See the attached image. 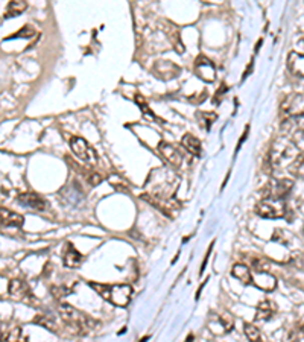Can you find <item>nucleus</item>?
Instances as JSON below:
<instances>
[{"label":"nucleus","instance_id":"nucleus-1","mask_svg":"<svg viewBox=\"0 0 304 342\" xmlns=\"http://www.w3.org/2000/svg\"><path fill=\"white\" fill-rule=\"evenodd\" d=\"M90 286L97 292L99 297L110 301L117 307H126L132 298V288L129 284H99L90 283Z\"/></svg>","mask_w":304,"mask_h":342},{"label":"nucleus","instance_id":"nucleus-2","mask_svg":"<svg viewBox=\"0 0 304 342\" xmlns=\"http://www.w3.org/2000/svg\"><path fill=\"white\" fill-rule=\"evenodd\" d=\"M299 155L298 148L292 143V140L286 137L277 139L269 151V163L274 167H283V166H292L296 157Z\"/></svg>","mask_w":304,"mask_h":342},{"label":"nucleus","instance_id":"nucleus-3","mask_svg":"<svg viewBox=\"0 0 304 342\" xmlns=\"http://www.w3.org/2000/svg\"><path fill=\"white\" fill-rule=\"evenodd\" d=\"M58 313L63 318V321L67 324L72 333L75 334H85L93 328L94 321L90 319L87 315L81 313L75 307H72L67 303H60L58 304Z\"/></svg>","mask_w":304,"mask_h":342},{"label":"nucleus","instance_id":"nucleus-4","mask_svg":"<svg viewBox=\"0 0 304 342\" xmlns=\"http://www.w3.org/2000/svg\"><path fill=\"white\" fill-rule=\"evenodd\" d=\"M256 211L260 217L265 219H277L286 216V207L281 202V199H274V198H263L256 207Z\"/></svg>","mask_w":304,"mask_h":342},{"label":"nucleus","instance_id":"nucleus-5","mask_svg":"<svg viewBox=\"0 0 304 342\" xmlns=\"http://www.w3.org/2000/svg\"><path fill=\"white\" fill-rule=\"evenodd\" d=\"M143 199H146L149 204H152L154 207H157L159 210H162L165 214L172 216L175 211H178L181 208L180 201H177L175 198H169L166 195H156V193H146L141 196Z\"/></svg>","mask_w":304,"mask_h":342},{"label":"nucleus","instance_id":"nucleus-6","mask_svg":"<svg viewBox=\"0 0 304 342\" xmlns=\"http://www.w3.org/2000/svg\"><path fill=\"white\" fill-rule=\"evenodd\" d=\"M195 75L207 84H212L216 79V67L212 60H209L207 56L199 55L195 61Z\"/></svg>","mask_w":304,"mask_h":342},{"label":"nucleus","instance_id":"nucleus-7","mask_svg":"<svg viewBox=\"0 0 304 342\" xmlns=\"http://www.w3.org/2000/svg\"><path fill=\"white\" fill-rule=\"evenodd\" d=\"M70 148H72L73 154L79 160H82L85 163H96L97 161L96 151L87 143L85 139H82V137H72L70 139Z\"/></svg>","mask_w":304,"mask_h":342},{"label":"nucleus","instance_id":"nucleus-8","mask_svg":"<svg viewBox=\"0 0 304 342\" xmlns=\"http://www.w3.org/2000/svg\"><path fill=\"white\" fill-rule=\"evenodd\" d=\"M152 73L162 81H171L180 76L181 69L171 60H159L152 66Z\"/></svg>","mask_w":304,"mask_h":342},{"label":"nucleus","instance_id":"nucleus-9","mask_svg":"<svg viewBox=\"0 0 304 342\" xmlns=\"http://www.w3.org/2000/svg\"><path fill=\"white\" fill-rule=\"evenodd\" d=\"M251 283L265 292H271L277 286V280L274 275L269 274V271H254L251 272Z\"/></svg>","mask_w":304,"mask_h":342},{"label":"nucleus","instance_id":"nucleus-10","mask_svg":"<svg viewBox=\"0 0 304 342\" xmlns=\"http://www.w3.org/2000/svg\"><path fill=\"white\" fill-rule=\"evenodd\" d=\"M283 111L286 112L287 118H295L299 112L304 111V97L301 94H292L286 97L283 103Z\"/></svg>","mask_w":304,"mask_h":342},{"label":"nucleus","instance_id":"nucleus-11","mask_svg":"<svg viewBox=\"0 0 304 342\" xmlns=\"http://www.w3.org/2000/svg\"><path fill=\"white\" fill-rule=\"evenodd\" d=\"M25 219L22 214L5 208V207H0V226H8V228H20L23 225Z\"/></svg>","mask_w":304,"mask_h":342},{"label":"nucleus","instance_id":"nucleus-12","mask_svg":"<svg viewBox=\"0 0 304 342\" xmlns=\"http://www.w3.org/2000/svg\"><path fill=\"white\" fill-rule=\"evenodd\" d=\"M159 149H160L163 158H165L172 167H180V166L183 164V155H181V152H180L175 146L162 142L160 146H159Z\"/></svg>","mask_w":304,"mask_h":342},{"label":"nucleus","instance_id":"nucleus-13","mask_svg":"<svg viewBox=\"0 0 304 342\" xmlns=\"http://www.w3.org/2000/svg\"><path fill=\"white\" fill-rule=\"evenodd\" d=\"M287 69L292 75L304 78V53L290 52L287 56Z\"/></svg>","mask_w":304,"mask_h":342},{"label":"nucleus","instance_id":"nucleus-14","mask_svg":"<svg viewBox=\"0 0 304 342\" xmlns=\"http://www.w3.org/2000/svg\"><path fill=\"white\" fill-rule=\"evenodd\" d=\"M17 201L20 204H23L25 207H29V208H34L37 211H43L46 210L47 207V202L37 193H23L17 198Z\"/></svg>","mask_w":304,"mask_h":342},{"label":"nucleus","instance_id":"nucleus-15","mask_svg":"<svg viewBox=\"0 0 304 342\" xmlns=\"http://www.w3.org/2000/svg\"><path fill=\"white\" fill-rule=\"evenodd\" d=\"M63 260H64V265L70 269H75L81 265L82 262V254L73 247V244L67 242L66 248H64V254H63Z\"/></svg>","mask_w":304,"mask_h":342},{"label":"nucleus","instance_id":"nucleus-16","mask_svg":"<svg viewBox=\"0 0 304 342\" xmlns=\"http://www.w3.org/2000/svg\"><path fill=\"white\" fill-rule=\"evenodd\" d=\"M29 294V288H28V284L20 280V278H14L11 280L10 283V295L16 300H22L25 298L26 295Z\"/></svg>","mask_w":304,"mask_h":342},{"label":"nucleus","instance_id":"nucleus-17","mask_svg":"<svg viewBox=\"0 0 304 342\" xmlns=\"http://www.w3.org/2000/svg\"><path fill=\"white\" fill-rule=\"evenodd\" d=\"M181 145L186 148V151L189 154H192L193 157H199L201 155V151H202V145L199 142L198 137H195L193 134H186L183 139H181Z\"/></svg>","mask_w":304,"mask_h":342},{"label":"nucleus","instance_id":"nucleus-18","mask_svg":"<svg viewBox=\"0 0 304 342\" xmlns=\"http://www.w3.org/2000/svg\"><path fill=\"white\" fill-rule=\"evenodd\" d=\"M28 8V4L26 0H11V2L8 4L7 10H5V14L4 17L5 19H13V17H17L20 14H23Z\"/></svg>","mask_w":304,"mask_h":342},{"label":"nucleus","instance_id":"nucleus-19","mask_svg":"<svg viewBox=\"0 0 304 342\" xmlns=\"http://www.w3.org/2000/svg\"><path fill=\"white\" fill-rule=\"evenodd\" d=\"M274 310H275L274 304H272L269 300H263V301H260L259 306H257L256 319H257V321H268V319L272 316Z\"/></svg>","mask_w":304,"mask_h":342},{"label":"nucleus","instance_id":"nucleus-20","mask_svg":"<svg viewBox=\"0 0 304 342\" xmlns=\"http://www.w3.org/2000/svg\"><path fill=\"white\" fill-rule=\"evenodd\" d=\"M231 274H233V277L240 280L243 284H249L251 283V269L246 265H243V263H236L231 268Z\"/></svg>","mask_w":304,"mask_h":342},{"label":"nucleus","instance_id":"nucleus-21","mask_svg":"<svg viewBox=\"0 0 304 342\" xmlns=\"http://www.w3.org/2000/svg\"><path fill=\"white\" fill-rule=\"evenodd\" d=\"M243 330H245V334H246V337L249 339V340H252V342H259V340H262V334H260V330L254 325V324H245L243 325Z\"/></svg>","mask_w":304,"mask_h":342},{"label":"nucleus","instance_id":"nucleus-22","mask_svg":"<svg viewBox=\"0 0 304 342\" xmlns=\"http://www.w3.org/2000/svg\"><path fill=\"white\" fill-rule=\"evenodd\" d=\"M290 140H292V143L298 148L299 152H304V131H301V130L293 131Z\"/></svg>","mask_w":304,"mask_h":342},{"label":"nucleus","instance_id":"nucleus-23","mask_svg":"<svg viewBox=\"0 0 304 342\" xmlns=\"http://www.w3.org/2000/svg\"><path fill=\"white\" fill-rule=\"evenodd\" d=\"M35 322L37 324H41V325H44L47 330H50V331H57V324L50 319L49 316H46V315H38L37 318H35Z\"/></svg>","mask_w":304,"mask_h":342},{"label":"nucleus","instance_id":"nucleus-24","mask_svg":"<svg viewBox=\"0 0 304 342\" xmlns=\"http://www.w3.org/2000/svg\"><path fill=\"white\" fill-rule=\"evenodd\" d=\"M169 38H171V41H172V46H174L175 52H178V53H184V44H183V41H181L180 32L174 29V32L171 34V37H169Z\"/></svg>","mask_w":304,"mask_h":342},{"label":"nucleus","instance_id":"nucleus-25","mask_svg":"<svg viewBox=\"0 0 304 342\" xmlns=\"http://www.w3.org/2000/svg\"><path fill=\"white\" fill-rule=\"evenodd\" d=\"M219 322L222 324L225 331H231L234 328V319H233V316L228 312H225L224 315L219 316Z\"/></svg>","mask_w":304,"mask_h":342},{"label":"nucleus","instance_id":"nucleus-26","mask_svg":"<svg viewBox=\"0 0 304 342\" xmlns=\"http://www.w3.org/2000/svg\"><path fill=\"white\" fill-rule=\"evenodd\" d=\"M32 35H34V29H32V26L26 25V26H23L19 32H16L14 35H11V37H10V40H13V38H31Z\"/></svg>","mask_w":304,"mask_h":342},{"label":"nucleus","instance_id":"nucleus-27","mask_svg":"<svg viewBox=\"0 0 304 342\" xmlns=\"http://www.w3.org/2000/svg\"><path fill=\"white\" fill-rule=\"evenodd\" d=\"M135 102L138 103V106L141 108V111H143L144 114H147V116H150L152 119H156L154 112H152V111L149 109V106H147V103L144 102V99H143V96H141V94H137V96H135Z\"/></svg>","mask_w":304,"mask_h":342},{"label":"nucleus","instance_id":"nucleus-28","mask_svg":"<svg viewBox=\"0 0 304 342\" xmlns=\"http://www.w3.org/2000/svg\"><path fill=\"white\" fill-rule=\"evenodd\" d=\"M252 271H269V263L265 259H256L252 262Z\"/></svg>","mask_w":304,"mask_h":342},{"label":"nucleus","instance_id":"nucleus-29","mask_svg":"<svg viewBox=\"0 0 304 342\" xmlns=\"http://www.w3.org/2000/svg\"><path fill=\"white\" fill-rule=\"evenodd\" d=\"M198 116L204 119V124H206V128L207 130H210L212 124L216 121V114H213V112H201V114L198 112Z\"/></svg>","mask_w":304,"mask_h":342},{"label":"nucleus","instance_id":"nucleus-30","mask_svg":"<svg viewBox=\"0 0 304 342\" xmlns=\"http://www.w3.org/2000/svg\"><path fill=\"white\" fill-rule=\"evenodd\" d=\"M52 295L57 297L58 300H63L64 297L69 295V289L67 288H52Z\"/></svg>","mask_w":304,"mask_h":342},{"label":"nucleus","instance_id":"nucleus-31","mask_svg":"<svg viewBox=\"0 0 304 342\" xmlns=\"http://www.w3.org/2000/svg\"><path fill=\"white\" fill-rule=\"evenodd\" d=\"M293 124H295V127H296V130H301V131H304V111L302 112H299L298 116H295L293 118Z\"/></svg>","mask_w":304,"mask_h":342},{"label":"nucleus","instance_id":"nucleus-32","mask_svg":"<svg viewBox=\"0 0 304 342\" xmlns=\"http://www.w3.org/2000/svg\"><path fill=\"white\" fill-rule=\"evenodd\" d=\"M88 181H90V184L97 186L100 181H102V177H100L99 174H96V172H91V174L88 175Z\"/></svg>","mask_w":304,"mask_h":342},{"label":"nucleus","instance_id":"nucleus-33","mask_svg":"<svg viewBox=\"0 0 304 342\" xmlns=\"http://www.w3.org/2000/svg\"><path fill=\"white\" fill-rule=\"evenodd\" d=\"M227 90H228V88H227V85H225V84H222V85L219 87V90L216 91V94H215V99H213V102H215V103H219V102H221V99H222L221 96H222V94H224V93H225Z\"/></svg>","mask_w":304,"mask_h":342},{"label":"nucleus","instance_id":"nucleus-34","mask_svg":"<svg viewBox=\"0 0 304 342\" xmlns=\"http://www.w3.org/2000/svg\"><path fill=\"white\" fill-rule=\"evenodd\" d=\"M212 248H213V245L209 248V251H207V254H206V259H204V263L201 265V269H199V274H202L204 272V269H206V265H207V262H209V257H210V253H212Z\"/></svg>","mask_w":304,"mask_h":342},{"label":"nucleus","instance_id":"nucleus-35","mask_svg":"<svg viewBox=\"0 0 304 342\" xmlns=\"http://www.w3.org/2000/svg\"><path fill=\"white\" fill-rule=\"evenodd\" d=\"M296 47H301V49L304 50V38H302V40H299V41L296 43Z\"/></svg>","mask_w":304,"mask_h":342}]
</instances>
